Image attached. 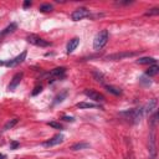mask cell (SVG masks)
Wrapping results in <instances>:
<instances>
[{
  "label": "cell",
  "mask_w": 159,
  "mask_h": 159,
  "mask_svg": "<svg viewBox=\"0 0 159 159\" xmlns=\"http://www.w3.org/2000/svg\"><path fill=\"white\" fill-rule=\"evenodd\" d=\"M63 140H65V135L60 133V134H56V135H53L51 139H48V140L43 142L42 144H43V147L48 148V147H55V145H58V144H61Z\"/></svg>",
  "instance_id": "cell-9"
},
{
  "label": "cell",
  "mask_w": 159,
  "mask_h": 159,
  "mask_svg": "<svg viewBox=\"0 0 159 159\" xmlns=\"http://www.w3.org/2000/svg\"><path fill=\"white\" fill-rule=\"evenodd\" d=\"M47 124H48L50 127L55 128V129H62V124H61V123H57V122H48Z\"/></svg>",
  "instance_id": "cell-27"
},
{
  "label": "cell",
  "mask_w": 159,
  "mask_h": 159,
  "mask_svg": "<svg viewBox=\"0 0 159 159\" xmlns=\"http://www.w3.org/2000/svg\"><path fill=\"white\" fill-rule=\"evenodd\" d=\"M29 6H31V2H30V0H26V1H24V9H26V7H29Z\"/></svg>",
  "instance_id": "cell-31"
},
{
  "label": "cell",
  "mask_w": 159,
  "mask_h": 159,
  "mask_svg": "<svg viewBox=\"0 0 159 159\" xmlns=\"http://www.w3.org/2000/svg\"><path fill=\"white\" fill-rule=\"evenodd\" d=\"M41 91H42V86H36V87L34 88V91L31 92V94H32V96H36V94H39Z\"/></svg>",
  "instance_id": "cell-29"
},
{
  "label": "cell",
  "mask_w": 159,
  "mask_h": 159,
  "mask_svg": "<svg viewBox=\"0 0 159 159\" xmlns=\"http://www.w3.org/2000/svg\"><path fill=\"white\" fill-rule=\"evenodd\" d=\"M52 9H53V6H52L51 4H42V5H40V7H39V10H40L41 12H50V11H52Z\"/></svg>",
  "instance_id": "cell-22"
},
{
  "label": "cell",
  "mask_w": 159,
  "mask_h": 159,
  "mask_svg": "<svg viewBox=\"0 0 159 159\" xmlns=\"http://www.w3.org/2000/svg\"><path fill=\"white\" fill-rule=\"evenodd\" d=\"M20 147V143L19 142H16V140H12V142H10V149L11 150H15V149H17Z\"/></svg>",
  "instance_id": "cell-28"
},
{
  "label": "cell",
  "mask_w": 159,
  "mask_h": 159,
  "mask_svg": "<svg viewBox=\"0 0 159 159\" xmlns=\"http://www.w3.org/2000/svg\"><path fill=\"white\" fill-rule=\"evenodd\" d=\"M62 119L66 120V122H75V118L71 117V116H62Z\"/></svg>",
  "instance_id": "cell-30"
},
{
  "label": "cell",
  "mask_w": 159,
  "mask_h": 159,
  "mask_svg": "<svg viewBox=\"0 0 159 159\" xmlns=\"http://www.w3.org/2000/svg\"><path fill=\"white\" fill-rule=\"evenodd\" d=\"M138 52H120V53H113V55H108L106 56L104 58L107 61H117V60H122V58H125V57H132V56H135Z\"/></svg>",
  "instance_id": "cell-10"
},
{
  "label": "cell",
  "mask_w": 159,
  "mask_h": 159,
  "mask_svg": "<svg viewBox=\"0 0 159 159\" xmlns=\"http://www.w3.org/2000/svg\"><path fill=\"white\" fill-rule=\"evenodd\" d=\"M139 83H140V84H143V86H150V84H152V81L149 80V77H148V76L143 75V76H140V77H139Z\"/></svg>",
  "instance_id": "cell-23"
},
{
  "label": "cell",
  "mask_w": 159,
  "mask_h": 159,
  "mask_svg": "<svg viewBox=\"0 0 159 159\" xmlns=\"http://www.w3.org/2000/svg\"><path fill=\"white\" fill-rule=\"evenodd\" d=\"M89 147H91L89 143L81 142V143H76V144H73V145L71 147V149H72V150H82V149H87V148H89Z\"/></svg>",
  "instance_id": "cell-19"
},
{
  "label": "cell",
  "mask_w": 159,
  "mask_h": 159,
  "mask_svg": "<svg viewBox=\"0 0 159 159\" xmlns=\"http://www.w3.org/2000/svg\"><path fill=\"white\" fill-rule=\"evenodd\" d=\"M138 65H155L157 60L154 57H140L135 61Z\"/></svg>",
  "instance_id": "cell-14"
},
{
  "label": "cell",
  "mask_w": 159,
  "mask_h": 159,
  "mask_svg": "<svg viewBox=\"0 0 159 159\" xmlns=\"http://www.w3.org/2000/svg\"><path fill=\"white\" fill-rule=\"evenodd\" d=\"M158 72H159V66L155 63V65L149 66V68L145 71V76H148V77H153V76H157Z\"/></svg>",
  "instance_id": "cell-15"
},
{
  "label": "cell",
  "mask_w": 159,
  "mask_h": 159,
  "mask_svg": "<svg viewBox=\"0 0 159 159\" xmlns=\"http://www.w3.org/2000/svg\"><path fill=\"white\" fill-rule=\"evenodd\" d=\"M67 96H68V91H67V89L62 91L61 93H58V94L55 97V99H53V102H52V106H55V104H57V103L63 102V99H65Z\"/></svg>",
  "instance_id": "cell-16"
},
{
  "label": "cell",
  "mask_w": 159,
  "mask_h": 159,
  "mask_svg": "<svg viewBox=\"0 0 159 159\" xmlns=\"http://www.w3.org/2000/svg\"><path fill=\"white\" fill-rule=\"evenodd\" d=\"M88 16H89V10L87 7H78L71 14V19L73 21H80V20L88 17Z\"/></svg>",
  "instance_id": "cell-4"
},
{
  "label": "cell",
  "mask_w": 159,
  "mask_h": 159,
  "mask_svg": "<svg viewBox=\"0 0 159 159\" xmlns=\"http://www.w3.org/2000/svg\"><path fill=\"white\" fill-rule=\"evenodd\" d=\"M65 73H66V67H56V68H53V70L48 73V76H50L48 82H53V81H56V80L63 78V77H65Z\"/></svg>",
  "instance_id": "cell-7"
},
{
  "label": "cell",
  "mask_w": 159,
  "mask_h": 159,
  "mask_svg": "<svg viewBox=\"0 0 159 159\" xmlns=\"http://www.w3.org/2000/svg\"><path fill=\"white\" fill-rule=\"evenodd\" d=\"M157 118H158V112H154L153 116H152V118H150V127H152V128H155L157 120H158Z\"/></svg>",
  "instance_id": "cell-25"
},
{
  "label": "cell",
  "mask_w": 159,
  "mask_h": 159,
  "mask_svg": "<svg viewBox=\"0 0 159 159\" xmlns=\"http://www.w3.org/2000/svg\"><path fill=\"white\" fill-rule=\"evenodd\" d=\"M149 159H157V149H155V128H152L149 135Z\"/></svg>",
  "instance_id": "cell-5"
},
{
  "label": "cell",
  "mask_w": 159,
  "mask_h": 159,
  "mask_svg": "<svg viewBox=\"0 0 159 159\" xmlns=\"http://www.w3.org/2000/svg\"><path fill=\"white\" fill-rule=\"evenodd\" d=\"M108 37H109V34H108L107 30L99 31V32L96 35L94 40H93V48H94L96 51L102 50V48L106 46V43H107V41H108Z\"/></svg>",
  "instance_id": "cell-2"
},
{
  "label": "cell",
  "mask_w": 159,
  "mask_h": 159,
  "mask_svg": "<svg viewBox=\"0 0 159 159\" xmlns=\"http://www.w3.org/2000/svg\"><path fill=\"white\" fill-rule=\"evenodd\" d=\"M119 116L124 117V118H125L127 120H129L130 123L137 124V123H139L140 119L143 118V116H144V109H143V107L133 108V109H128V111L120 112Z\"/></svg>",
  "instance_id": "cell-1"
},
{
  "label": "cell",
  "mask_w": 159,
  "mask_h": 159,
  "mask_svg": "<svg viewBox=\"0 0 159 159\" xmlns=\"http://www.w3.org/2000/svg\"><path fill=\"white\" fill-rule=\"evenodd\" d=\"M26 51H22L20 55H17L16 57H14V58H11V60H6L5 61V63H4V66H6V67H15V66H17V65H20L21 62H24L25 61V58H26Z\"/></svg>",
  "instance_id": "cell-6"
},
{
  "label": "cell",
  "mask_w": 159,
  "mask_h": 159,
  "mask_svg": "<svg viewBox=\"0 0 159 159\" xmlns=\"http://www.w3.org/2000/svg\"><path fill=\"white\" fill-rule=\"evenodd\" d=\"M26 41L31 45H35V46H39V47H48L51 45V42L43 40L42 37L37 36V35H29L26 37Z\"/></svg>",
  "instance_id": "cell-3"
},
{
  "label": "cell",
  "mask_w": 159,
  "mask_h": 159,
  "mask_svg": "<svg viewBox=\"0 0 159 159\" xmlns=\"http://www.w3.org/2000/svg\"><path fill=\"white\" fill-rule=\"evenodd\" d=\"M83 94H84L86 97H88L89 99H92V101H94V102H98V103L104 101V96H103L102 93L94 91V89H84V91H83Z\"/></svg>",
  "instance_id": "cell-8"
},
{
  "label": "cell",
  "mask_w": 159,
  "mask_h": 159,
  "mask_svg": "<svg viewBox=\"0 0 159 159\" xmlns=\"http://www.w3.org/2000/svg\"><path fill=\"white\" fill-rule=\"evenodd\" d=\"M155 107H157V98H152V99H149V102L143 107V109H144V114H149V113H152V112L155 109Z\"/></svg>",
  "instance_id": "cell-13"
},
{
  "label": "cell",
  "mask_w": 159,
  "mask_h": 159,
  "mask_svg": "<svg viewBox=\"0 0 159 159\" xmlns=\"http://www.w3.org/2000/svg\"><path fill=\"white\" fill-rule=\"evenodd\" d=\"M22 72H17V73H15L14 76H12V78H11V81H10V83H9V86H7V89L9 91H14L19 84H20V82H21V80H22Z\"/></svg>",
  "instance_id": "cell-11"
},
{
  "label": "cell",
  "mask_w": 159,
  "mask_h": 159,
  "mask_svg": "<svg viewBox=\"0 0 159 159\" xmlns=\"http://www.w3.org/2000/svg\"><path fill=\"white\" fill-rule=\"evenodd\" d=\"M17 122H19V119L17 118H12V119H10L9 122H6L5 123V125H4V128H2V130H7V129H11L15 124H17Z\"/></svg>",
  "instance_id": "cell-21"
},
{
  "label": "cell",
  "mask_w": 159,
  "mask_h": 159,
  "mask_svg": "<svg viewBox=\"0 0 159 159\" xmlns=\"http://www.w3.org/2000/svg\"><path fill=\"white\" fill-rule=\"evenodd\" d=\"M93 77H94V80H96L97 82H99V83H103V82H104V76H103V73H101V72H98V71H93Z\"/></svg>",
  "instance_id": "cell-24"
},
{
  "label": "cell",
  "mask_w": 159,
  "mask_h": 159,
  "mask_svg": "<svg viewBox=\"0 0 159 159\" xmlns=\"http://www.w3.org/2000/svg\"><path fill=\"white\" fill-rule=\"evenodd\" d=\"M4 63H5V61H1L0 60V66H4Z\"/></svg>",
  "instance_id": "cell-33"
},
{
  "label": "cell",
  "mask_w": 159,
  "mask_h": 159,
  "mask_svg": "<svg viewBox=\"0 0 159 159\" xmlns=\"http://www.w3.org/2000/svg\"><path fill=\"white\" fill-rule=\"evenodd\" d=\"M158 14H159V7H153V9H150L149 11L145 12L147 16H153V15H158Z\"/></svg>",
  "instance_id": "cell-26"
},
{
  "label": "cell",
  "mask_w": 159,
  "mask_h": 159,
  "mask_svg": "<svg viewBox=\"0 0 159 159\" xmlns=\"http://www.w3.org/2000/svg\"><path fill=\"white\" fill-rule=\"evenodd\" d=\"M104 87H106V89H107L108 92H111V93H112V94H114V96H120V94H122V89H120V88H118V87H116V86L106 84Z\"/></svg>",
  "instance_id": "cell-18"
},
{
  "label": "cell",
  "mask_w": 159,
  "mask_h": 159,
  "mask_svg": "<svg viewBox=\"0 0 159 159\" xmlns=\"http://www.w3.org/2000/svg\"><path fill=\"white\" fill-rule=\"evenodd\" d=\"M78 43H80V39H78V37H73V39H71V40L68 41L67 46H66V52H67V53H72V52L77 48Z\"/></svg>",
  "instance_id": "cell-12"
},
{
  "label": "cell",
  "mask_w": 159,
  "mask_h": 159,
  "mask_svg": "<svg viewBox=\"0 0 159 159\" xmlns=\"http://www.w3.org/2000/svg\"><path fill=\"white\" fill-rule=\"evenodd\" d=\"M0 159H6V155L2 154V153H0Z\"/></svg>",
  "instance_id": "cell-32"
},
{
  "label": "cell",
  "mask_w": 159,
  "mask_h": 159,
  "mask_svg": "<svg viewBox=\"0 0 159 159\" xmlns=\"http://www.w3.org/2000/svg\"><path fill=\"white\" fill-rule=\"evenodd\" d=\"M78 108H101L99 104H94V103H88V102H80L76 104Z\"/></svg>",
  "instance_id": "cell-20"
},
{
  "label": "cell",
  "mask_w": 159,
  "mask_h": 159,
  "mask_svg": "<svg viewBox=\"0 0 159 159\" xmlns=\"http://www.w3.org/2000/svg\"><path fill=\"white\" fill-rule=\"evenodd\" d=\"M16 29H17V25H16L15 22H11L9 26H6V27L0 32V35L4 36V35H7V34H11V32H14Z\"/></svg>",
  "instance_id": "cell-17"
}]
</instances>
